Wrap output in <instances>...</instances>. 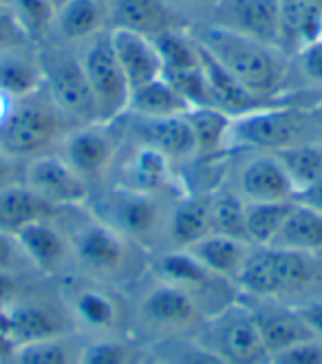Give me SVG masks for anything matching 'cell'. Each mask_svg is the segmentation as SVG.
<instances>
[{"instance_id": "35", "label": "cell", "mask_w": 322, "mask_h": 364, "mask_svg": "<svg viewBox=\"0 0 322 364\" xmlns=\"http://www.w3.org/2000/svg\"><path fill=\"white\" fill-rule=\"evenodd\" d=\"M82 342L77 333L38 340L14 349L5 364H77Z\"/></svg>"}, {"instance_id": "49", "label": "cell", "mask_w": 322, "mask_h": 364, "mask_svg": "<svg viewBox=\"0 0 322 364\" xmlns=\"http://www.w3.org/2000/svg\"><path fill=\"white\" fill-rule=\"evenodd\" d=\"M14 102L16 100H11L7 93L0 91V128H3V124L7 122V117H9L11 109H14Z\"/></svg>"}, {"instance_id": "4", "label": "cell", "mask_w": 322, "mask_h": 364, "mask_svg": "<svg viewBox=\"0 0 322 364\" xmlns=\"http://www.w3.org/2000/svg\"><path fill=\"white\" fill-rule=\"evenodd\" d=\"M126 291L131 301V333L146 347L177 338H197L208 320L190 296L150 269Z\"/></svg>"}, {"instance_id": "13", "label": "cell", "mask_w": 322, "mask_h": 364, "mask_svg": "<svg viewBox=\"0 0 322 364\" xmlns=\"http://www.w3.org/2000/svg\"><path fill=\"white\" fill-rule=\"evenodd\" d=\"M106 186H117L141 195L177 199L183 195L179 168L153 148L122 141Z\"/></svg>"}, {"instance_id": "17", "label": "cell", "mask_w": 322, "mask_h": 364, "mask_svg": "<svg viewBox=\"0 0 322 364\" xmlns=\"http://www.w3.org/2000/svg\"><path fill=\"white\" fill-rule=\"evenodd\" d=\"M115 124L119 128L122 141L153 148V151L168 157L177 168L197 157L195 137H192L186 115L150 119L137 117L133 113H124L122 117L115 119Z\"/></svg>"}, {"instance_id": "41", "label": "cell", "mask_w": 322, "mask_h": 364, "mask_svg": "<svg viewBox=\"0 0 322 364\" xmlns=\"http://www.w3.org/2000/svg\"><path fill=\"white\" fill-rule=\"evenodd\" d=\"M173 89L188 102L190 109H199V106H212L210 102V91H208V82L203 67L199 64L197 69H186V71H168L161 73Z\"/></svg>"}, {"instance_id": "9", "label": "cell", "mask_w": 322, "mask_h": 364, "mask_svg": "<svg viewBox=\"0 0 322 364\" xmlns=\"http://www.w3.org/2000/svg\"><path fill=\"white\" fill-rule=\"evenodd\" d=\"M58 289L71 318L73 331L84 338H109L131 333L128 291L71 274L58 281Z\"/></svg>"}, {"instance_id": "29", "label": "cell", "mask_w": 322, "mask_h": 364, "mask_svg": "<svg viewBox=\"0 0 322 364\" xmlns=\"http://www.w3.org/2000/svg\"><path fill=\"white\" fill-rule=\"evenodd\" d=\"M58 210L42 201L25 183L0 190V232L18 234L27 225L53 217Z\"/></svg>"}, {"instance_id": "46", "label": "cell", "mask_w": 322, "mask_h": 364, "mask_svg": "<svg viewBox=\"0 0 322 364\" xmlns=\"http://www.w3.org/2000/svg\"><path fill=\"white\" fill-rule=\"evenodd\" d=\"M23 183V164L9 157L3 148H0V190L9 186Z\"/></svg>"}, {"instance_id": "31", "label": "cell", "mask_w": 322, "mask_h": 364, "mask_svg": "<svg viewBox=\"0 0 322 364\" xmlns=\"http://www.w3.org/2000/svg\"><path fill=\"white\" fill-rule=\"evenodd\" d=\"M186 119L190 124L192 137L197 146V157L214 159L225 157L227 153V135L232 117L212 106H199V109H190L186 113Z\"/></svg>"}, {"instance_id": "14", "label": "cell", "mask_w": 322, "mask_h": 364, "mask_svg": "<svg viewBox=\"0 0 322 364\" xmlns=\"http://www.w3.org/2000/svg\"><path fill=\"white\" fill-rule=\"evenodd\" d=\"M122 146L115 122L77 124L58 148L60 157L93 190L106 186Z\"/></svg>"}, {"instance_id": "15", "label": "cell", "mask_w": 322, "mask_h": 364, "mask_svg": "<svg viewBox=\"0 0 322 364\" xmlns=\"http://www.w3.org/2000/svg\"><path fill=\"white\" fill-rule=\"evenodd\" d=\"M109 31L84 42L80 53V62L91 87L100 122H115L117 117H122L128 109V97H131V84H128L117 62Z\"/></svg>"}, {"instance_id": "50", "label": "cell", "mask_w": 322, "mask_h": 364, "mask_svg": "<svg viewBox=\"0 0 322 364\" xmlns=\"http://www.w3.org/2000/svg\"><path fill=\"white\" fill-rule=\"evenodd\" d=\"M183 3L195 5V7H210V9H214V7L221 3V0H183Z\"/></svg>"}, {"instance_id": "2", "label": "cell", "mask_w": 322, "mask_h": 364, "mask_svg": "<svg viewBox=\"0 0 322 364\" xmlns=\"http://www.w3.org/2000/svg\"><path fill=\"white\" fill-rule=\"evenodd\" d=\"M192 36L252 95L278 102L298 93L289 87L291 58L283 49L214 23L192 29Z\"/></svg>"}, {"instance_id": "37", "label": "cell", "mask_w": 322, "mask_h": 364, "mask_svg": "<svg viewBox=\"0 0 322 364\" xmlns=\"http://www.w3.org/2000/svg\"><path fill=\"white\" fill-rule=\"evenodd\" d=\"M274 155L278 164L283 166L296 197L300 192H305L322 175V141L291 146Z\"/></svg>"}, {"instance_id": "6", "label": "cell", "mask_w": 322, "mask_h": 364, "mask_svg": "<svg viewBox=\"0 0 322 364\" xmlns=\"http://www.w3.org/2000/svg\"><path fill=\"white\" fill-rule=\"evenodd\" d=\"M67 333L75 331L58 281L42 276L27 278L16 285L5 301H0V336L11 349Z\"/></svg>"}, {"instance_id": "18", "label": "cell", "mask_w": 322, "mask_h": 364, "mask_svg": "<svg viewBox=\"0 0 322 364\" xmlns=\"http://www.w3.org/2000/svg\"><path fill=\"white\" fill-rule=\"evenodd\" d=\"M23 183L55 210L87 205L93 188L60 157L49 153L23 164Z\"/></svg>"}, {"instance_id": "5", "label": "cell", "mask_w": 322, "mask_h": 364, "mask_svg": "<svg viewBox=\"0 0 322 364\" xmlns=\"http://www.w3.org/2000/svg\"><path fill=\"white\" fill-rule=\"evenodd\" d=\"M318 100H287L232 117L227 153H281L300 144L322 141V124L313 111Z\"/></svg>"}, {"instance_id": "42", "label": "cell", "mask_w": 322, "mask_h": 364, "mask_svg": "<svg viewBox=\"0 0 322 364\" xmlns=\"http://www.w3.org/2000/svg\"><path fill=\"white\" fill-rule=\"evenodd\" d=\"M0 274L11 276L16 281H25V278L38 276L31 261L27 259L18 234L0 232Z\"/></svg>"}, {"instance_id": "25", "label": "cell", "mask_w": 322, "mask_h": 364, "mask_svg": "<svg viewBox=\"0 0 322 364\" xmlns=\"http://www.w3.org/2000/svg\"><path fill=\"white\" fill-rule=\"evenodd\" d=\"M322 40V9L311 0H281L278 49L289 58Z\"/></svg>"}, {"instance_id": "38", "label": "cell", "mask_w": 322, "mask_h": 364, "mask_svg": "<svg viewBox=\"0 0 322 364\" xmlns=\"http://www.w3.org/2000/svg\"><path fill=\"white\" fill-rule=\"evenodd\" d=\"M153 45L161 58L163 73L168 71H186L197 69L201 64L199 42L192 36V29H173L153 36Z\"/></svg>"}, {"instance_id": "52", "label": "cell", "mask_w": 322, "mask_h": 364, "mask_svg": "<svg viewBox=\"0 0 322 364\" xmlns=\"http://www.w3.org/2000/svg\"><path fill=\"white\" fill-rule=\"evenodd\" d=\"M313 111H316V115H318V119H320V124H322V97H320V100L316 102Z\"/></svg>"}, {"instance_id": "23", "label": "cell", "mask_w": 322, "mask_h": 364, "mask_svg": "<svg viewBox=\"0 0 322 364\" xmlns=\"http://www.w3.org/2000/svg\"><path fill=\"white\" fill-rule=\"evenodd\" d=\"M111 45L117 55L119 67L131 84V91L148 84L157 77H161L163 67L161 58L153 45V40L144 33L124 29V27H111Z\"/></svg>"}, {"instance_id": "3", "label": "cell", "mask_w": 322, "mask_h": 364, "mask_svg": "<svg viewBox=\"0 0 322 364\" xmlns=\"http://www.w3.org/2000/svg\"><path fill=\"white\" fill-rule=\"evenodd\" d=\"M236 287L245 296L305 307L322 298V256L254 245Z\"/></svg>"}, {"instance_id": "43", "label": "cell", "mask_w": 322, "mask_h": 364, "mask_svg": "<svg viewBox=\"0 0 322 364\" xmlns=\"http://www.w3.org/2000/svg\"><path fill=\"white\" fill-rule=\"evenodd\" d=\"M33 42L25 33V29L20 27L18 18L9 9V5L0 7V53L20 49V47H29Z\"/></svg>"}, {"instance_id": "44", "label": "cell", "mask_w": 322, "mask_h": 364, "mask_svg": "<svg viewBox=\"0 0 322 364\" xmlns=\"http://www.w3.org/2000/svg\"><path fill=\"white\" fill-rule=\"evenodd\" d=\"M294 60L300 75L311 84V89H318L322 93V40L296 53Z\"/></svg>"}, {"instance_id": "45", "label": "cell", "mask_w": 322, "mask_h": 364, "mask_svg": "<svg viewBox=\"0 0 322 364\" xmlns=\"http://www.w3.org/2000/svg\"><path fill=\"white\" fill-rule=\"evenodd\" d=\"M272 364H322V340L311 338L272 358Z\"/></svg>"}, {"instance_id": "51", "label": "cell", "mask_w": 322, "mask_h": 364, "mask_svg": "<svg viewBox=\"0 0 322 364\" xmlns=\"http://www.w3.org/2000/svg\"><path fill=\"white\" fill-rule=\"evenodd\" d=\"M139 364H161V362H159V360H157V358H155L153 353H150V349H148V355H146V358H144V360H141Z\"/></svg>"}, {"instance_id": "24", "label": "cell", "mask_w": 322, "mask_h": 364, "mask_svg": "<svg viewBox=\"0 0 322 364\" xmlns=\"http://www.w3.org/2000/svg\"><path fill=\"white\" fill-rule=\"evenodd\" d=\"M113 27H124L148 38L173 29H190L170 0H117Z\"/></svg>"}, {"instance_id": "26", "label": "cell", "mask_w": 322, "mask_h": 364, "mask_svg": "<svg viewBox=\"0 0 322 364\" xmlns=\"http://www.w3.org/2000/svg\"><path fill=\"white\" fill-rule=\"evenodd\" d=\"M109 9L104 0H69L55 14L53 33L64 45H84L87 40L109 31Z\"/></svg>"}, {"instance_id": "16", "label": "cell", "mask_w": 322, "mask_h": 364, "mask_svg": "<svg viewBox=\"0 0 322 364\" xmlns=\"http://www.w3.org/2000/svg\"><path fill=\"white\" fill-rule=\"evenodd\" d=\"M225 183L239 192L245 203L296 201L285 170L272 153H234Z\"/></svg>"}, {"instance_id": "7", "label": "cell", "mask_w": 322, "mask_h": 364, "mask_svg": "<svg viewBox=\"0 0 322 364\" xmlns=\"http://www.w3.org/2000/svg\"><path fill=\"white\" fill-rule=\"evenodd\" d=\"M77 124L51 100L45 87L14 102L7 122L0 128V148L20 164L58 153L64 137Z\"/></svg>"}, {"instance_id": "47", "label": "cell", "mask_w": 322, "mask_h": 364, "mask_svg": "<svg viewBox=\"0 0 322 364\" xmlns=\"http://www.w3.org/2000/svg\"><path fill=\"white\" fill-rule=\"evenodd\" d=\"M296 203L307 205V208H311V210L322 212V175H320L305 192H300V195L296 197Z\"/></svg>"}, {"instance_id": "33", "label": "cell", "mask_w": 322, "mask_h": 364, "mask_svg": "<svg viewBox=\"0 0 322 364\" xmlns=\"http://www.w3.org/2000/svg\"><path fill=\"white\" fill-rule=\"evenodd\" d=\"M208 210H210V232L221 237L247 241L245 230V201L239 192H234L227 183L208 192Z\"/></svg>"}, {"instance_id": "8", "label": "cell", "mask_w": 322, "mask_h": 364, "mask_svg": "<svg viewBox=\"0 0 322 364\" xmlns=\"http://www.w3.org/2000/svg\"><path fill=\"white\" fill-rule=\"evenodd\" d=\"M173 201L117 186H102L93 190L87 208L100 221L153 256L163 250L166 221Z\"/></svg>"}, {"instance_id": "48", "label": "cell", "mask_w": 322, "mask_h": 364, "mask_svg": "<svg viewBox=\"0 0 322 364\" xmlns=\"http://www.w3.org/2000/svg\"><path fill=\"white\" fill-rule=\"evenodd\" d=\"M298 309H300V314L305 316L311 331L322 340V298H320V301H313V303L305 305V307H298Z\"/></svg>"}, {"instance_id": "27", "label": "cell", "mask_w": 322, "mask_h": 364, "mask_svg": "<svg viewBox=\"0 0 322 364\" xmlns=\"http://www.w3.org/2000/svg\"><path fill=\"white\" fill-rule=\"evenodd\" d=\"M252 247L254 245L247 241L221 237V234H208L205 239H201L199 243L188 247L186 252H190L210 272H214L217 276H221V278H225V281L236 285Z\"/></svg>"}, {"instance_id": "21", "label": "cell", "mask_w": 322, "mask_h": 364, "mask_svg": "<svg viewBox=\"0 0 322 364\" xmlns=\"http://www.w3.org/2000/svg\"><path fill=\"white\" fill-rule=\"evenodd\" d=\"M212 11L221 18L214 25L278 47L281 0H221Z\"/></svg>"}, {"instance_id": "20", "label": "cell", "mask_w": 322, "mask_h": 364, "mask_svg": "<svg viewBox=\"0 0 322 364\" xmlns=\"http://www.w3.org/2000/svg\"><path fill=\"white\" fill-rule=\"evenodd\" d=\"M241 301L247 305L272 358L294 345H300V342L318 338L311 331L305 316L294 305L274 301V298H256L245 294H241Z\"/></svg>"}, {"instance_id": "32", "label": "cell", "mask_w": 322, "mask_h": 364, "mask_svg": "<svg viewBox=\"0 0 322 364\" xmlns=\"http://www.w3.org/2000/svg\"><path fill=\"white\" fill-rule=\"evenodd\" d=\"M272 247L322 256V212L296 203L289 219L272 241Z\"/></svg>"}, {"instance_id": "28", "label": "cell", "mask_w": 322, "mask_h": 364, "mask_svg": "<svg viewBox=\"0 0 322 364\" xmlns=\"http://www.w3.org/2000/svg\"><path fill=\"white\" fill-rule=\"evenodd\" d=\"M42 89V67L38 45L0 53V91L11 100L27 97Z\"/></svg>"}, {"instance_id": "12", "label": "cell", "mask_w": 322, "mask_h": 364, "mask_svg": "<svg viewBox=\"0 0 322 364\" xmlns=\"http://www.w3.org/2000/svg\"><path fill=\"white\" fill-rule=\"evenodd\" d=\"M197 340L225 364H272V353L241 294L232 305L205 320Z\"/></svg>"}, {"instance_id": "22", "label": "cell", "mask_w": 322, "mask_h": 364, "mask_svg": "<svg viewBox=\"0 0 322 364\" xmlns=\"http://www.w3.org/2000/svg\"><path fill=\"white\" fill-rule=\"evenodd\" d=\"M210 232V210H208V192H183L170 203L166 234H163V250H188Z\"/></svg>"}, {"instance_id": "10", "label": "cell", "mask_w": 322, "mask_h": 364, "mask_svg": "<svg viewBox=\"0 0 322 364\" xmlns=\"http://www.w3.org/2000/svg\"><path fill=\"white\" fill-rule=\"evenodd\" d=\"M38 55L42 67V87L60 109L75 124L100 122L80 55H73L69 45L53 42L51 38L38 45Z\"/></svg>"}, {"instance_id": "30", "label": "cell", "mask_w": 322, "mask_h": 364, "mask_svg": "<svg viewBox=\"0 0 322 364\" xmlns=\"http://www.w3.org/2000/svg\"><path fill=\"white\" fill-rule=\"evenodd\" d=\"M188 111H190L188 102L173 89V84L163 75L133 89L126 109V113H133L137 117H150V119L181 117Z\"/></svg>"}, {"instance_id": "19", "label": "cell", "mask_w": 322, "mask_h": 364, "mask_svg": "<svg viewBox=\"0 0 322 364\" xmlns=\"http://www.w3.org/2000/svg\"><path fill=\"white\" fill-rule=\"evenodd\" d=\"M18 239L38 276L49 278V281H62L73 274L71 241L58 219V212L49 219H40L20 230Z\"/></svg>"}, {"instance_id": "54", "label": "cell", "mask_w": 322, "mask_h": 364, "mask_svg": "<svg viewBox=\"0 0 322 364\" xmlns=\"http://www.w3.org/2000/svg\"><path fill=\"white\" fill-rule=\"evenodd\" d=\"M311 3H313L316 7H320V9H322V0H311Z\"/></svg>"}, {"instance_id": "11", "label": "cell", "mask_w": 322, "mask_h": 364, "mask_svg": "<svg viewBox=\"0 0 322 364\" xmlns=\"http://www.w3.org/2000/svg\"><path fill=\"white\" fill-rule=\"evenodd\" d=\"M148 269L166 283L179 287L210 318L239 298V287L210 272L186 250H166L150 256Z\"/></svg>"}, {"instance_id": "39", "label": "cell", "mask_w": 322, "mask_h": 364, "mask_svg": "<svg viewBox=\"0 0 322 364\" xmlns=\"http://www.w3.org/2000/svg\"><path fill=\"white\" fill-rule=\"evenodd\" d=\"M7 5L33 45H42L49 40L58 14L51 0H7Z\"/></svg>"}, {"instance_id": "53", "label": "cell", "mask_w": 322, "mask_h": 364, "mask_svg": "<svg viewBox=\"0 0 322 364\" xmlns=\"http://www.w3.org/2000/svg\"><path fill=\"white\" fill-rule=\"evenodd\" d=\"M51 3L55 5V9H60V7H62L64 3H69V0H51Z\"/></svg>"}, {"instance_id": "55", "label": "cell", "mask_w": 322, "mask_h": 364, "mask_svg": "<svg viewBox=\"0 0 322 364\" xmlns=\"http://www.w3.org/2000/svg\"><path fill=\"white\" fill-rule=\"evenodd\" d=\"M7 5V0H0V7H5Z\"/></svg>"}, {"instance_id": "36", "label": "cell", "mask_w": 322, "mask_h": 364, "mask_svg": "<svg viewBox=\"0 0 322 364\" xmlns=\"http://www.w3.org/2000/svg\"><path fill=\"white\" fill-rule=\"evenodd\" d=\"M296 201H263L245 203V230L247 239L256 247H267L281 232L289 214L294 212Z\"/></svg>"}, {"instance_id": "34", "label": "cell", "mask_w": 322, "mask_h": 364, "mask_svg": "<svg viewBox=\"0 0 322 364\" xmlns=\"http://www.w3.org/2000/svg\"><path fill=\"white\" fill-rule=\"evenodd\" d=\"M148 347L133 333L91 338L82 342L77 364H139Z\"/></svg>"}, {"instance_id": "1", "label": "cell", "mask_w": 322, "mask_h": 364, "mask_svg": "<svg viewBox=\"0 0 322 364\" xmlns=\"http://www.w3.org/2000/svg\"><path fill=\"white\" fill-rule=\"evenodd\" d=\"M73 250V274L119 289L133 287L148 272L150 254L100 221L87 208L58 210Z\"/></svg>"}, {"instance_id": "40", "label": "cell", "mask_w": 322, "mask_h": 364, "mask_svg": "<svg viewBox=\"0 0 322 364\" xmlns=\"http://www.w3.org/2000/svg\"><path fill=\"white\" fill-rule=\"evenodd\" d=\"M161 364H225L197 338H177L148 347Z\"/></svg>"}]
</instances>
